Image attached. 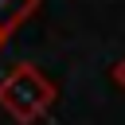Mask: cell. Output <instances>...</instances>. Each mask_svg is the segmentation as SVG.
<instances>
[{
	"label": "cell",
	"instance_id": "obj_1",
	"mask_svg": "<svg viewBox=\"0 0 125 125\" xmlns=\"http://www.w3.org/2000/svg\"><path fill=\"white\" fill-rule=\"evenodd\" d=\"M55 105V82L31 66L20 62L0 78V109L16 121V125H35L39 117H47Z\"/></svg>",
	"mask_w": 125,
	"mask_h": 125
},
{
	"label": "cell",
	"instance_id": "obj_2",
	"mask_svg": "<svg viewBox=\"0 0 125 125\" xmlns=\"http://www.w3.org/2000/svg\"><path fill=\"white\" fill-rule=\"evenodd\" d=\"M35 8H39V0H0V31L16 35V27L35 16Z\"/></svg>",
	"mask_w": 125,
	"mask_h": 125
},
{
	"label": "cell",
	"instance_id": "obj_4",
	"mask_svg": "<svg viewBox=\"0 0 125 125\" xmlns=\"http://www.w3.org/2000/svg\"><path fill=\"white\" fill-rule=\"evenodd\" d=\"M4 43H8V35H4V31H0V47H4Z\"/></svg>",
	"mask_w": 125,
	"mask_h": 125
},
{
	"label": "cell",
	"instance_id": "obj_3",
	"mask_svg": "<svg viewBox=\"0 0 125 125\" xmlns=\"http://www.w3.org/2000/svg\"><path fill=\"white\" fill-rule=\"evenodd\" d=\"M113 82L125 90V59H117V66H113Z\"/></svg>",
	"mask_w": 125,
	"mask_h": 125
}]
</instances>
